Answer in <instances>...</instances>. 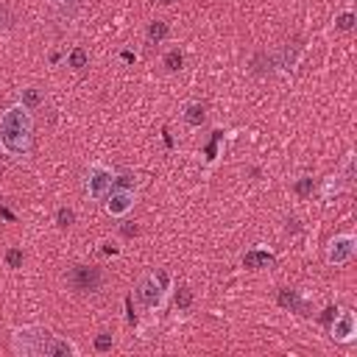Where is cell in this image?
I'll return each instance as SVG.
<instances>
[{
    "mask_svg": "<svg viewBox=\"0 0 357 357\" xmlns=\"http://www.w3.org/2000/svg\"><path fill=\"white\" fill-rule=\"evenodd\" d=\"M78 354H81L78 343H73L70 337H59V335H50L42 349V357H78Z\"/></svg>",
    "mask_w": 357,
    "mask_h": 357,
    "instance_id": "9",
    "label": "cell"
},
{
    "mask_svg": "<svg viewBox=\"0 0 357 357\" xmlns=\"http://www.w3.org/2000/svg\"><path fill=\"white\" fill-rule=\"evenodd\" d=\"M50 6L61 20H75V14L81 11V0H50Z\"/></svg>",
    "mask_w": 357,
    "mask_h": 357,
    "instance_id": "14",
    "label": "cell"
},
{
    "mask_svg": "<svg viewBox=\"0 0 357 357\" xmlns=\"http://www.w3.org/2000/svg\"><path fill=\"white\" fill-rule=\"evenodd\" d=\"M279 304H282L284 310H290V312L310 315V304H307V298H304L298 290H293V287H282V290H279Z\"/></svg>",
    "mask_w": 357,
    "mask_h": 357,
    "instance_id": "11",
    "label": "cell"
},
{
    "mask_svg": "<svg viewBox=\"0 0 357 357\" xmlns=\"http://www.w3.org/2000/svg\"><path fill=\"white\" fill-rule=\"evenodd\" d=\"M20 103H22L28 112H36V109L45 103V95H42L36 86H25V89L20 92Z\"/></svg>",
    "mask_w": 357,
    "mask_h": 357,
    "instance_id": "15",
    "label": "cell"
},
{
    "mask_svg": "<svg viewBox=\"0 0 357 357\" xmlns=\"http://www.w3.org/2000/svg\"><path fill=\"white\" fill-rule=\"evenodd\" d=\"M33 142V114L22 106L14 103L0 114V151L6 156L22 159L31 153Z\"/></svg>",
    "mask_w": 357,
    "mask_h": 357,
    "instance_id": "1",
    "label": "cell"
},
{
    "mask_svg": "<svg viewBox=\"0 0 357 357\" xmlns=\"http://www.w3.org/2000/svg\"><path fill=\"white\" fill-rule=\"evenodd\" d=\"M181 120H184L190 128H201V126L206 123V106H204L201 100H190V103H184V109H181Z\"/></svg>",
    "mask_w": 357,
    "mask_h": 357,
    "instance_id": "12",
    "label": "cell"
},
{
    "mask_svg": "<svg viewBox=\"0 0 357 357\" xmlns=\"http://www.w3.org/2000/svg\"><path fill=\"white\" fill-rule=\"evenodd\" d=\"M312 187H315V181H312L310 176H304V178H298V181L293 184V190H296L298 195H304V198H307V195L312 192Z\"/></svg>",
    "mask_w": 357,
    "mask_h": 357,
    "instance_id": "22",
    "label": "cell"
},
{
    "mask_svg": "<svg viewBox=\"0 0 357 357\" xmlns=\"http://www.w3.org/2000/svg\"><path fill=\"white\" fill-rule=\"evenodd\" d=\"M162 64H165L167 73H178V70L184 67V50H181V47H170V50L165 53Z\"/></svg>",
    "mask_w": 357,
    "mask_h": 357,
    "instance_id": "16",
    "label": "cell"
},
{
    "mask_svg": "<svg viewBox=\"0 0 357 357\" xmlns=\"http://www.w3.org/2000/svg\"><path fill=\"white\" fill-rule=\"evenodd\" d=\"M114 170L112 167H106L103 162H92L89 167H86V176H84V187H86V195L92 198V201H103L109 192H112V187H114Z\"/></svg>",
    "mask_w": 357,
    "mask_h": 357,
    "instance_id": "4",
    "label": "cell"
},
{
    "mask_svg": "<svg viewBox=\"0 0 357 357\" xmlns=\"http://www.w3.org/2000/svg\"><path fill=\"white\" fill-rule=\"evenodd\" d=\"M273 262H276L273 251H271V248H262V245L248 248V251L243 254V268H248V271H262V268H271Z\"/></svg>",
    "mask_w": 357,
    "mask_h": 357,
    "instance_id": "10",
    "label": "cell"
},
{
    "mask_svg": "<svg viewBox=\"0 0 357 357\" xmlns=\"http://www.w3.org/2000/svg\"><path fill=\"white\" fill-rule=\"evenodd\" d=\"M176 293H173V301H176V310H181V312H187L190 307H192V287L190 284H178V287H173Z\"/></svg>",
    "mask_w": 357,
    "mask_h": 357,
    "instance_id": "17",
    "label": "cell"
},
{
    "mask_svg": "<svg viewBox=\"0 0 357 357\" xmlns=\"http://www.w3.org/2000/svg\"><path fill=\"white\" fill-rule=\"evenodd\" d=\"M170 290H173V282H170V276H167L165 271L145 273V276L137 282V298H139L148 310H162Z\"/></svg>",
    "mask_w": 357,
    "mask_h": 357,
    "instance_id": "2",
    "label": "cell"
},
{
    "mask_svg": "<svg viewBox=\"0 0 357 357\" xmlns=\"http://www.w3.org/2000/svg\"><path fill=\"white\" fill-rule=\"evenodd\" d=\"M120 231H123L126 237H137V234H139V226H137V223H123Z\"/></svg>",
    "mask_w": 357,
    "mask_h": 357,
    "instance_id": "24",
    "label": "cell"
},
{
    "mask_svg": "<svg viewBox=\"0 0 357 357\" xmlns=\"http://www.w3.org/2000/svg\"><path fill=\"white\" fill-rule=\"evenodd\" d=\"M134 201H137L134 190H128V187H112V192L103 198V206H106V212L112 218H126L134 209Z\"/></svg>",
    "mask_w": 357,
    "mask_h": 357,
    "instance_id": "7",
    "label": "cell"
},
{
    "mask_svg": "<svg viewBox=\"0 0 357 357\" xmlns=\"http://www.w3.org/2000/svg\"><path fill=\"white\" fill-rule=\"evenodd\" d=\"M50 337V332L45 326L28 324V326H17L11 332V351L20 357H42L45 340Z\"/></svg>",
    "mask_w": 357,
    "mask_h": 357,
    "instance_id": "3",
    "label": "cell"
},
{
    "mask_svg": "<svg viewBox=\"0 0 357 357\" xmlns=\"http://www.w3.org/2000/svg\"><path fill=\"white\" fill-rule=\"evenodd\" d=\"M159 3H165V6H170V3H173V0H159Z\"/></svg>",
    "mask_w": 357,
    "mask_h": 357,
    "instance_id": "26",
    "label": "cell"
},
{
    "mask_svg": "<svg viewBox=\"0 0 357 357\" xmlns=\"http://www.w3.org/2000/svg\"><path fill=\"white\" fill-rule=\"evenodd\" d=\"M22 259H25V257H22L20 248H8V251H6V265H8V268H22Z\"/></svg>",
    "mask_w": 357,
    "mask_h": 357,
    "instance_id": "23",
    "label": "cell"
},
{
    "mask_svg": "<svg viewBox=\"0 0 357 357\" xmlns=\"http://www.w3.org/2000/svg\"><path fill=\"white\" fill-rule=\"evenodd\" d=\"M167 36H170V22H165V20H151L148 22V28H145V42L148 45H162Z\"/></svg>",
    "mask_w": 357,
    "mask_h": 357,
    "instance_id": "13",
    "label": "cell"
},
{
    "mask_svg": "<svg viewBox=\"0 0 357 357\" xmlns=\"http://www.w3.org/2000/svg\"><path fill=\"white\" fill-rule=\"evenodd\" d=\"M354 22H357L354 8H346L343 14H337V17H335V31H351V28H354Z\"/></svg>",
    "mask_w": 357,
    "mask_h": 357,
    "instance_id": "19",
    "label": "cell"
},
{
    "mask_svg": "<svg viewBox=\"0 0 357 357\" xmlns=\"http://www.w3.org/2000/svg\"><path fill=\"white\" fill-rule=\"evenodd\" d=\"M67 284H70L75 293H81V296L98 293L100 284H103V271H100L98 265H73V268L67 271Z\"/></svg>",
    "mask_w": 357,
    "mask_h": 357,
    "instance_id": "5",
    "label": "cell"
},
{
    "mask_svg": "<svg viewBox=\"0 0 357 357\" xmlns=\"http://www.w3.org/2000/svg\"><path fill=\"white\" fill-rule=\"evenodd\" d=\"M329 335L335 343H351L357 337V315L351 310H340V315L329 324Z\"/></svg>",
    "mask_w": 357,
    "mask_h": 357,
    "instance_id": "8",
    "label": "cell"
},
{
    "mask_svg": "<svg viewBox=\"0 0 357 357\" xmlns=\"http://www.w3.org/2000/svg\"><path fill=\"white\" fill-rule=\"evenodd\" d=\"M92 346H95V351H112V346H114V337L109 335V332H100V335H95V340H92Z\"/></svg>",
    "mask_w": 357,
    "mask_h": 357,
    "instance_id": "21",
    "label": "cell"
},
{
    "mask_svg": "<svg viewBox=\"0 0 357 357\" xmlns=\"http://www.w3.org/2000/svg\"><path fill=\"white\" fill-rule=\"evenodd\" d=\"M56 223H59V229H70L75 223V212L70 206H59L56 209Z\"/></svg>",
    "mask_w": 357,
    "mask_h": 357,
    "instance_id": "20",
    "label": "cell"
},
{
    "mask_svg": "<svg viewBox=\"0 0 357 357\" xmlns=\"http://www.w3.org/2000/svg\"><path fill=\"white\" fill-rule=\"evenodd\" d=\"M8 25H11V17H8V11L0 6V33H6V31H8Z\"/></svg>",
    "mask_w": 357,
    "mask_h": 357,
    "instance_id": "25",
    "label": "cell"
},
{
    "mask_svg": "<svg viewBox=\"0 0 357 357\" xmlns=\"http://www.w3.org/2000/svg\"><path fill=\"white\" fill-rule=\"evenodd\" d=\"M354 254H357V237L349 234V231L335 234V237L329 240V245H326V262L335 265V268L349 265V262L354 259Z\"/></svg>",
    "mask_w": 357,
    "mask_h": 357,
    "instance_id": "6",
    "label": "cell"
},
{
    "mask_svg": "<svg viewBox=\"0 0 357 357\" xmlns=\"http://www.w3.org/2000/svg\"><path fill=\"white\" fill-rule=\"evenodd\" d=\"M64 61H67V67H73V70H84V67L89 64V53H86L84 47H73Z\"/></svg>",
    "mask_w": 357,
    "mask_h": 357,
    "instance_id": "18",
    "label": "cell"
}]
</instances>
